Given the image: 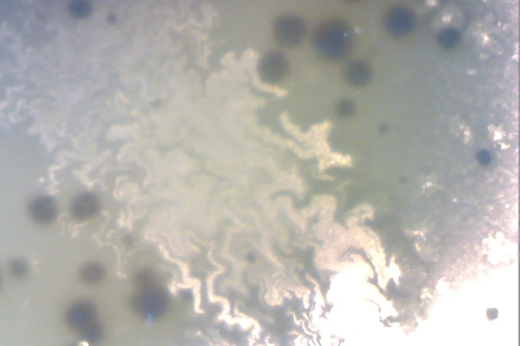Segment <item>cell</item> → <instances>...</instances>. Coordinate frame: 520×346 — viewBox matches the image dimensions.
<instances>
[{
	"mask_svg": "<svg viewBox=\"0 0 520 346\" xmlns=\"http://www.w3.org/2000/svg\"><path fill=\"white\" fill-rule=\"evenodd\" d=\"M305 32L302 20L294 14L278 17L273 25V37L278 44L285 48H294L302 41Z\"/></svg>",
	"mask_w": 520,
	"mask_h": 346,
	"instance_id": "obj_2",
	"label": "cell"
},
{
	"mask_svg": "<svg viewBox=\"0 0 520 346\" xmlns=\"http://www.w3.org/2000/svg\"><path fill=\"white\" fill-rule=\"evenodd\" d=\"M28 211L34 221L41 225H47L56 219L58 207L56 201L52 197L41 195L36 197L30 202Z\"/></svg>",
	"mask_w": 520,
	"mask_h": 346,
	"instance_id": "obj_5",
	"label": "cell"
},
{
	"mask_svg": "<svg viewBox=\"0 0 520 346\" xmlns=\"http://www.w3.org/2000/svg\"><path fill=\"white\" fill-rule=\"evenodd\" d=\"M104 270L101 265L96 262L86 264L81 270L83 279L88 283H96L103 278Z\"/></svg>",
	"mask_w": 520,
	"mask_h": 346,
	"instance_id": "obj_7",
	"label": "cell"
},
{
	"mask_svg": "<svg viewBox=\"0 0 520 346\" xmlns=\"http://www.w3.org/2000/svg\"><path fill=\"white\" fill-rule=\"evenodd\" d=\"M131 304L134 311L145 318H156L166 311L168 300L165 292L156 284L140 286L132 296Z\"/></svg>",
	"mask_w": 520,
	"mask_h": 346,
	"instance_id": "obj_1",
	"label": "cell"
},
{
	"mask_svg": "<svg viewBox=\"0 0 520 346\" xmlns=\"http://www.w3.org/2000/svg\"><path fill=\"white\" fill-rule=\"evenodd\" d=\"M100 202L92 193L85 192L77 195L72 200L70 212L76 221L82 222L93 218L99 211Z\"/></svg>",
	"mask_w": 520,
	"mask_h": 346,
	"instance_id": "obj_6",
	"label": "cell"
},
{
	"mask_svg": "<svg viewBox=\"0 0 520 346\" xmlns=\"http://www.w3.org/2000/svg\"><path fill=\"white\" fill-rule=\"evenodd\" d=\"M358 221V219L356 217H351L347 220V225L351 229L357 226Z\"/></svg>",
	"mask_w": 520,
	"mask_h": 346,
	"instance_id": "obj_11",
	"label": "cell"
},
{
	"mask_svg": "<svg viewBox=\"0 0 520 346\" xmlns=\"http://www.w3.org/2000/svg\"><path fill=\"white\" fill-rule=\"evenodd\" d=\"M72 11L73 13H75V15L83 16L86 15L89 11V6L86 3H76L73 4L71 6Z\"/></svg>",
	"mask_w": 520,
	"mask_h": 346,
	"instance_id": "obj_10",
	"label": "cell"
},
{
	"mask_svg": "<svg viewBox=\"0 0 520 346\" xmlns=\"http://www.w3.org/2000/svg\"><path fill=\"white\" fill-rule=\"evenodd\" d=\"M287 59L281 53L271 51L263 56L257 64L261 79L268 84H275L282 80L288 72Z\"/></svg>",
	"mask_w": 520,
	"mask_h": 346,
	"instance_id": "obj_3",
	"label": "cell"
},
{
	"mask_svg": "<svg viewBox=\"0 0 520 346\" xmlns=\"http://www.w3.org/2000/svg\"><path fill=\"white\" fill-rule=\"evenodd\" d=\"M314 203L316 207L321 208L322 210L335 211L337 207V201L335 197L329 195H324L316 198Z\"/></svg>",
	"mask_w": 520,
	"mask_h": 346,
	"instance_id": "obj_8",
	"label": "cell"
},
{
	"mask_svg": "<svg viewBox=\"0 0 520 346\" xmlns=\"http://www.w3.org/2000/svg\"><path fill=\"white\" fill-rule=\"evenodd\" d=\"M11 271L15 275H22L26 270L25 263L20 260L13 261L10 264Z\"/></svg>",
	"mask_w": 520,
	"mask_h": 346,
	"instance_id": "obj_9",
	"label": "cell"
},
{
	"mask_svg": "<svg viewBox=\"0 0 520 346\" xmlns=\"http://www.w3.org/2000/svg\"><path fill=\"white\" fill-rule=\"evenodd\" d=\"M95 309L86 302L76 303L71 306L67 314V321L72 328L86 332L96 326Z\"/></svg>",
	"mask_w": 520,
	"mask_h": 346,
	"instance_id": "obj_4",
	"label": "cell"
}]
</instances>
